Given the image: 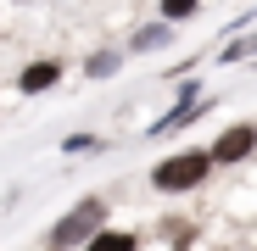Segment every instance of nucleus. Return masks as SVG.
<instances>
[{
	"instance_id": "obj_1",
	"label": "nucleus",
	"mask_w": 257,
	"mask_h": 251,
	"mask_svg": "<svg viewBox=\"0 0 257 251\" xmlns=\"http://www.w3.org/2000/svg\"><path fill=\"white\" fill-rule=\"evenodd\" d=\"M212 167H218V162H212V151H179V156H168L157 173H151V184L168 190V195H179V190H196Z\"/></svg>"
},
{
	"instance_id": "obj_2",
	"label": "nucleus",
	"mask_w": 257,
	"mask_h": 251,
	"mask_svg": "<svg viewBox=\"0 0 257 251\" xmlns=\"http://www.w3.org/2000/svg\"><path fill=\"white\" fill-rule=\"evenodd\" d=\"M101 218H106V206H101V201H84L78 212H67V218L51 229V240H56V245H73V240H95V234H101Z\"/></svg>"
},
{
	"instance_id": "obj_3",
	"label": "nucleus",
	"mask_w": 257,
	"mask_h": 251,
	"mask_svg": "<svg viewBox=\"0 0 257 251\" xmlns=\"http://www.w3.org/2000/svg\"><path fill=\"white\" fill-rule=\"evenodd\" d=\"M251 151H257V129H251V123H235V129H224L218 140H212V162H218V167L224 162H246Z\"/></svg>"
},
{
	"instance_id": "obj_4",
	"label": "nucleus",
	"mask_w": 257,
	"mask_h": 251,
	"mask_svg": "<svg viewBox=\"0 0 257 251\" xmlns=\"http://www.w3.org/2000/svg\"><path fill=\"white\" fill-rule=\"evenodd\" d=\"M56 78H62V62H34V67L17 73V90L23 95H39V90H51Z\"/></svg>"
},
{
	"instance_id": "obj_5",
	"label": "nucleus",
	"mask_w": 257,
	"mask_h": 251,
	"mask_svg": "<svg viewBox=\"0 0 257 251\" xmlns=\"http://www.w3.org/2000/svg\"><path fill=\"white\" fill-rule=\"evenodd\" d=\"M84 251H135V234H123V229H101Z\"/></svg>"
},
{
	"instance_id": "obj_6",
	"label": "nucleus",
	"mask_w": 257,
	"mask_h": 251,
	"mask_svg": "<svg viewBox=\"0 0 257 251\" xmlns=\"http://www.w3.org/2000/svg\"><path fill=\"white\" fill-rule=\"evenodd\" d=\"M196 6H201V0H162V17H168V23H179V17H190Z\"/></svg>"
},
{
	"instance_id": "obj_7",
	"label": "nucleus",
	"mask_w": 257,
	"mask_h": 251,
	"mask_svg": "<svg viewBox=\"0 0 257 251\" xmlns=\"http://www.w3.org/2000/svg\"><path fill=\"white\" fill-rule=\"evenodd\" d=\"M106 67H117V56H90V73L95 78H106Z\"/></svg>"
}]
</instances>
